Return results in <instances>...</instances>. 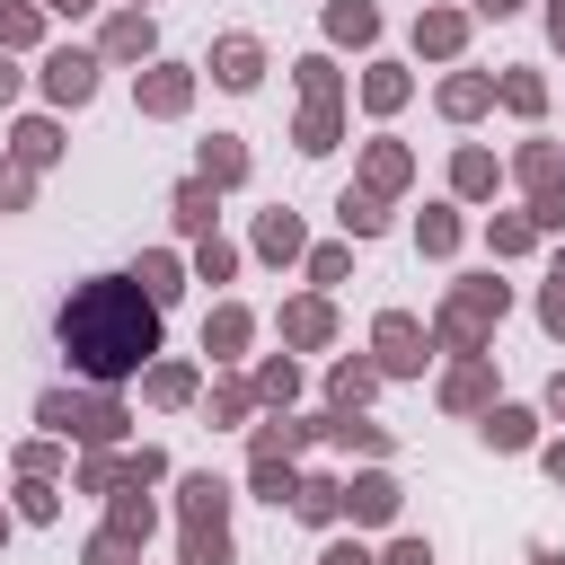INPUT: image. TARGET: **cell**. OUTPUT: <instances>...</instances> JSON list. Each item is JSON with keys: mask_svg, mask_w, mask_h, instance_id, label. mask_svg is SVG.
I'll return each mask as SVG.
<instances>
[{"mask_svg": "<svg viewBox=\"0 0 565 565\" xmlns=\"http://www.w3.org/2000/svg\"><path fill=\"white\" fill-rule=\"evenodd\" d=\"M132 106L159 115V124L185 115V106H194V71H185V62H141V71H132Z\"/></svg>", "mask_w": 565, "mask_h": 565, "instance_id": "52a82bcc", "label": "cell"}, {"mask_svg": "<svg viewBox=\"0 0 565 565\" xmlns=\"http://www.w3.org/2000/svg\"><path fill=\"white\" fill-rule=\"evenodd\" d=\"M44 9H53V18H88L97 0H44Z\"/></svg>", "mask_w": 565, "mask_h": 565, "instance_id": "94428289", "label": "cell"}, {"mask_svg": "<svg viewBox=\"0 0 565 565\" xmlns=\"http://www.w3.org/2000/svg\"><path fill=\"white\" fill-rule=\"evenodd\" d=\"M132 274H141V291H150V300H159V309H168V300H177V291H185V256H168V247H150V256H141V265H132Z\"/></svg>", "mask_w": 565, "mask_h": 565, "instance_id": "74e56055", "label": "cell"}, {"mask_svg": "<svg viewBox=\"0 0 565 565\" xmlns=\"http://www.w3.org/2000/svg\"><path fill=\"white\" fill-rule=\"evenodd\" d=\"M459 44H468V9H441V0H433V9L415 18V53H424V62H459Z\"/></svg>", "mask_w": 565, "mask_h": 565, "instance_id": "5bb4252c", "label": "cell"}, {"mask_svg": "<svg viewBox=\"0 0 565 565\" xmlns=\"http://www.w3.org/2000/svg\"><path fill=\"white\" fill-rule=\"evenodd\" d=\"M9 159H26V168H53V159H62V124H53V115H18V132H9Z\"/></svg>", "mask_w": 565, "mask_h": 565, "instance_id": "d4e9b609", "label": "cell"}, {"mask_svg": "<svg viewBox=\"0 0 565 565\" xmlns=\"http://www.w3.org/2000/svg\"><path fill=\"white\" fill-rule=\"evenodd\" d=\"M406 97H415V79H406L397 62H371V71H362V106H371V115H397Z\"/></svg>", "mask_w": 565, "mask_h": 565, "instance_id": "e575fe53", "label": "cell"}, {"mask_svg": "<svg viewBox=\"0 0 565 565\" xmlns=\"http://www.w3.org/2000/svg\"><path fill=\"white\" fill-rule=\"evenodd\" d=\"M106 521H115L124 539H141V547H150V530H159V512H150V486H115V494H106Z\"/></svg>", "mask_w": 565, "mask_h": 565, "instance_id": "d6a6232c", "label": "cell"}, {"mask_svg": "<svg viewBox=\"0 0 565 565\" xmlns=\"http://www.w3.org/2000/svg\"><path fill=\"white\" fill-rule=\"evenodd\" d=\"M35 203V168L26 159H0V212H26Z\"/></svg>", "mask_w": 565, "mask_h": 565, "instance_id": "7dc6e473", "label": "cell"}, {"mask_svg": "<svg viewBox=\"0 0 565 565\" xmlns=\"http://www.w3.org/2000/svg\"><path fill=\"white\" fill-rule=\"evenodd\" d=\"M35 424L62 433V441H79V450H115V441L132 433V415H124L115 388H44V397H35Z\"/></svg>", "mask_w": 565, "mask_h": 565, "instance_id": "3957f363", "label": "cell"}, {"mask_svg": "<svg viewBox=\"0 0 565 565\" xmlns=\"http://www.w3.org/2000/svg\"><path fill=\"white\" fill-rule=\"evenodd\" d=\"M300 265H309V282L327 291V282H344V274H353V247H309Z\"/></svg>", "mask_w": 565, "mask_h": 565, "instance_id": "c3c4849f", "label": "cell"}, {"mask_svg": "<svg viewBox=\"0 0 565 565\" xmlns=\"http://www.w3.org/2000/svg\"><path fill=\"white\" fill-rule=\"evenodd\" d=\"M539 468H547V486H565V441H547V450H539Z\"/></svg>", "mask_w": 565, "mask_h": 565, "instance_id": "680465c9", "label": "cell"}, {"mask_svg": "<svg viewBox=\"0 0 565 565\" xmlns=\"http://www.w3.org/2000/svg\"><path fill=\"white\" fill-rule=\"evenodd\" d=\"M203 406H212V424H247L265 397H256V380H212V397H203Z\"/></svg>", "mask_w": 565, "mask_h": 565, "instance_id": "ab89813d", "label": "cell"}, {"mask_svg": "<svg viewBox=\"0 0 565 565\" xmlns=\"http://www.w3.org/2000/svg\"><path fill=\"white\" fill-rule=\"evenodd\" d=\"M530 565H565V547H530Z\"/></svg>", "mask_w": 565, "mask_h": 565, "instance_id": "be15d7a7", "label": "cell"}, {"mask_svg": "<svg viewBox=\"0 0 565 565\" xmlns=\"http://www.w3.org/2000/svg\"><path fill=\"white\" fill-rule=\"evenodd\" d=\"M371 362H380L388 380H415V371L433 362V327L406 318V309H380V318H371Z\"/></svg>", "mask_w": 565, "mask_h": 565, "instance_id": "5b68a950", "label": "cell"}, {"mask_svg": "<svg viewBox=\"0 0 565 565\" xmlns=\"http://www.w3.org/2000/svg\"><path fill=\"white\" fill-rule=\"evenodd\" d=\"M547 35H556V53H565V0H547Z\"/></svg>", "mask_w": 565, "mask_h": 565, "instance_id": "6125c7cd", "label": "cell"}, {"mask_svg": "<svg viewBox=\"0 0 565 565\" xmlns=\"http://www.w3.org/2000/svg\"><path fill=\"white\" fill-rule=\"evenodd\" d=\"M256 397H265V406H291V397H300V362H291V353H274V362L256 371Z\"/></svg>", "mask_w": 565, "mask_h": 565, "instance_id": "ee69618b", "label": "cell"}, {"mask_svg": "<svg viewBox=\"0 0 565 565\" xmlns=\"http://www.w3.org/2000/svg\"><path fill=\"white\" fill-rule=\"evenodd\" d=\"M380 565H433V547H424V539H388V547H380Z\"/></svg>", "mask_w": 565, "mask_h": 565, "instance_id": "11a10c76", "label": "cell"}, {"mask_svg": "<svg viewBox=\"0 0 565 565\" xmlns=\"http://www.w3.org/2000/svg\"><path fill=\"white\" fill-rule=\"evenodd\" d=\"M97 53H106V62H150V53H159V26H150V9H115V18L97 26Z\"/></svg>", "mask_w": 565, "mask_h": 565, "instance_id": "8fae6325", "label": "cell"}, {"mask_svg": "<svg viewBox=\"0 0 565 565\" xmlns=\"http://www.w3.org/2000/svg\"><path fill=\"white\" fill-rule=\"evenodd\" d=\"M194 177H203V185H221V194H230V185H247V141H238V132H212V141L194 150Z\"/></svg>", "mask_w": 565, "mask_h": 565, "instance_id": "d6986e66", "label": "cell"}, {"mask_svg": "<svg viewBox=\"0 0 565 565\" xmlns=\"http://www.w3.org/2000/svg\"><path fill=\"white\" fill-rule=\"evenodd\" d=\"M247 486H256L274 512H291V486H300V468H291L282 450H247Z\"/></svg>", "mask_w": 565, "mask_h": 565, "instance_id": "83f0119b", "label": "cell"}, {"mask_svg": "<svg viewBox=\"0 0 565 565\" xmlns=\"http://www.w3.org/2000/svg\"><path fill=\"white\" fill-rule=\"evenodd\" d=\"M556 274H565V256H556Z\"/></svg>", "mask_w": 565, "mask_h": 565, "instance_id": "03108f58", "label": "cell"}, {"mask_svg": "<svg viewBox=\"0 0 565 565\" xmlns=\"http://www.w3.org/2000/svg\"><path fill=\"white\" fill-rule=\"evenodd\" d=\"M486 106H494V71H450V79H441V115H450V124H477Z\"/></svg>", "mask_w": 565, "mask_h": 565, "instance_id": "7402d4cb", "label": "cell"}, {"mask_svg": "<svg viewBox=\"0 0 565 565\" xmlns=\"http://www.w3.org/2000/svg\"><path fill=\"white\" fill-rule=\"evenodd\" d=\"M530 0H468V18H521Z\"/></svg>", "mask_w": 565, "mask_h": 565, "instance_id": "6f0895ef", "label": "cell"}, {"mask_svg": "<svg viewBox=\"0 0 565 565\" xmlns=\"http://www.w3.org/2000/svg\"><path fill=\"white\" fill-rule=\"evenodd\" d=\"M62 468V433H44V441H18V477H53Z\"/></svg>", "mask_w": 565, "mask_h": 565, "instance_id": "681fc988", "label": "cell"}, {"mask_svg": "<svg viewBox=\"0 0 565 565\" xmlns=\"http://www.w3.org/2000/svg\"><path fill=\"white\" fill-rule=\"evenodd\" d=\"M327 441H335V450H362V459H388V433L362 424V415H335V406H327Z\"/></svg>", "mask_w": 565, "mask_h": 565, "instance_id": "f35d334b", "label": "cell"}, {"mask_svg": "<svg viewBox=\"0 0 565 565\" xmlns=\"http://www.w3.org/2000/svg\"><path fill=\"white\" fill-rule=\"evenodd\" d=\"M177 556L185 565H230V486L203 468V477H177Z\"/></svg>", "mask_w": 565, "mask_h": 565, "instance_id": "277c9868", "label": "cell"}, {"mask_svg": "<svg viewBox=\"0 0 565 565\" xmlns=\"http://www.w3.org/2000/svg\"><path fill=\"white\" fill-rule=\"evenodd\" d=\"M318 565H380V556H371L362 539H327V547H318Z\"/></svg>", "mask_w": 565, "mask_h": 565, "instance_id": "db71d44e", "label": "cell"}, {"mask_svg": "<svg viewBox=\"0 0 565 565\" xmlns=\"http://www.w3.org/2000/svg\"><path fill=\"white\" fill-rule=\"evenodd\" d=\"M53 335L88 388H115L159 362V300L141 291V274H88V282H71Z\"/></svg>", "mask_w": 565, "mask_h": 565, "instance_id": "6da1fadb", "label": "cell"}, {"mask_svg": "<svg viewBox=\"0 0 565 565\" xmlns=\"http://www.w3.org/2000/svg\"><path fill=\"white\" fill-rule=\"evenodd\" d=\"M247 335H256V318H247L238 300H221V309L203 318V353H212V362H238V353H247Z\"/></svg>", "mask_w": 565, "mask_h": 565, "instance_id": "603a6c76", "label": "cell"}, {"mask_svg": "<svg viewBox=\"0 0 565 565\" xmlns=\"http://www.w3.org/2000/svg\"><path fill=\"white\" fill-rule=\"evenodd\" d=\"M168 221H177L185 238H212V221H221V185H203V177H185V185L168 194Z\"/></svg>", "mask_w": 565, "mask_h": 565, "instance_id": "ffe728a7", "label": "cell"}, {"mask_svg": "<svg viewBox=\"0 0 565 565\" xmlns=\"http://www.w3.org/2000/svg\"><path fill=\"white\" fill-rule=\"evenodd\" d=\"M44 0H0V53H35L44 44Z\"/></svg>", "mask_w": 565, "mask_h": 565, "instance_id": "f1b7e54d", "label": "cell"}, {"mask_svg": "<svg viewBox=\"0 0 565 565\" xmlns=\"http://www.w3.org/2000/svg\"><path fill=\"white\" fill-rule=\"evenodd\" d=\"M230 274H238V247H230L221 230H212V238H194V282H230Z\"/></svg>", "mask_w": 565, "mask_h": 565, "instance_id": "7bdbcfd3", "label": "cell"}, {"mask_svg": "<svg viewBox=\"0 0 565 565\" xmlns=\"http://www.w3.org/2000/svg\"><path fill=\"white\" fill-rule=\"evenodd\" d=\"M547 415H556V424H565V371H556V380H547Z\"/></svg>", "mask_w": 565, "mask_h": 565, "instance_id": "91938a15", "label": "cell"}, {"mask_svg": "<svg viewBox=\"0 0 565 565\" xmlns=\"http://www.w3.org/2000/svg\"><path fill=\"white\" fill-rule=\"evenodd\" d=\"M494 177H503V168H494V150H477V141H468V150H450V194H459V203H486V194H494Z\"/></svg>", "mask_w": 565, "mask_h": 565, "instance_id": "484cf974", "label": "cell"}, {"mask_svg": "<svg viewBox=\"0 0 565 565\" xmlns=\"http://www.w3.org/2000/svg\"><path fill=\"white\" fill-rule=\"evenodd\" d=\"M291 521L335 530V521H344V477H300V486H291Z\"/></svg>", "mask_w": 565, "mask_h": 565, "instance_id": "44dd1931", "label": "cell"}, {"mask_svg": "<svg viewBox=\"0 0 565 565\" xmlns=\"http://www.w3.org/2000/svg\"><path fill=\"white\" fill-rule=\"evenodd\" d=\"M141 397L177 415V406H194V397H203V380H194V362H177V353H159V362L141 371Z\"/></svg>", "mask_w": 565, "mask_h": 565, "instance_id": "2e32d148", "label": "cell"}, {"mask_svg": "<svg viewBox=\"0 0 565 565\" xmlns=\"http://www.w3.org/2000/svg\"><path fill=\"white\" fill-rule=\"evenodd\" d=\"M415 247H424V256H450V247H459V212H450V203H424V221H415Z\"/></svg>", "mask_w": 565, "mask_h": 565, "instance_id": "b9f144b4", "label": "cell"}, {"mask_svg": "<svg viewBox=\"0 0 565 565\" xmlns=\"http://www.w3.org/2000/svg\"><path fill=\"white\" fill-rule=\"evenodd\" d=\"M441 406H450V415H486V406H494V353H450Z\"/></svg>", "mask_w": 565, "mask_h": 565, "instance_id": "ba28073f", "label": "cell"}, {"mask_svg": "<svg viewBox=\"0 0 565 565\" xmlns=\"http://www.w3.org/2000/svg\"><path fill=\"white\" fill-rule=\"evenodd\" d=\"M0 539H9V512H0Z\"/></svg>", "mask_w": 565, "mask_h": 565, "instance_id": "e7e4bbea", "label": "cell"}, {"mask_svg": "<svg viewBox=\"0 0 565 565\" xmlns=\"http://www.w3.org/2000/svg\"><path fill=\"white\" fill-rule=\"evenodd\" d=\"M380 380H388L380 362H353V353H344V362L327 371V406H335V415H362V406L380 397Z\"/></svg>", "mask_w": 565, "mask_h": 565, "instance_id": "e0dca14e", "label": "cell"}, {"mask_svg": "<svg viewBox=\"0 0 565 565\" xmlns=\"http://www.w3.org/2000/svg\"><path fill=\"white\" fill-rule=\"evenodd\" d=\"M539 327L565 335V274H547V291H539Z\"/></svg>", "mask_w": 565, "mask_h": 565, "instance_id": "f5cc1de1", "label": "cell"}, {"mask_svg": "<svg viewBox=\"0 0 565 565\" xmlns=\"http://www.w3.org/2000/svg\"><path fill=\"white\" fill-rule=\"evenodd\" d=\"M327 44H380V9L371 0H327Z\"/></svg>", "mask_w": 565, "mask_h": 565, "instance_id": "f546056e", "label": "cell"}, {"mask_svg": "<svg viewBox=\"0 0 565 565\" xmlns=\"http://www.w3.org/2000/svg\"><path fill=\"white\" fill-rule=\"evenodd\" d=\"M291 79H300V97H309V106H344V71H335L327 53H300V62H291Z\"/></svg>", "mask_w": 565, "mask_h": 565, "instance_id": "836d02e7", "label": "cell"}, {"mask_svg": "<svg viewBox=\"0 0 565 565\" xmlns=\"http://www.w3.org/2000/svg\"><path fill=\"white\" fill-rule=\"evenodd\" d=\"M530 221H539V230H556V238H565V185H547V194H530Z\"/></svg>", "mask_w": 565, "mask_h": 565, "instance_id": "816d5d0a", "label": "cell"}, {"mask_svg": "<svg viewBox=\"0 0 565 565\" xmlns=\"http://www.w3.org/2000/svg\"><path fill=\"white\" fill-rule=\"evenodd\" d=\"M256 256H265V265H300V256H309L300 212H282V203H274V212H256Z\"/></svg>", "mask_w": 565, "mask_h": 565, "instance_id": "9a60e30c", "label": "cell"}, {"mask_svg": "<svg viewBox=\"0 0 565 565\" xmlns=\"http://www.w3.org/2000/svg\"><path fill=\"white\" fill-rule=\"evenodd\" d=\"M282 344H291V353H318V344H335V300H327V291H300V300H282Z\"/></svg>", "mask_w": 565, "mask_h": 565, "instance_id": "30bf717a", "label": "cell"}, {"mask_svg": "<svg viewBox=\"0 0 565 565\" xmlns=\"http://www.w3.org/2000/svg\"><path fill=\"white\" fill-rule=\"evenodd\" d=\"M344 141V106H300V124H291V150L300 159H327Z\"/></svg>", "mask_w": 565, "mask_h": 565, "instance_id": "cb8c5ba5", "label": "cell"}, {"mask_svg": "<svg viewBox=\"0 0 565 565\" xmlns=\"http://www.w3.org/2000/svg\"><path fill=\"white\" fill-rule=\"evenodd\" d=\"M494 97H503V106H512L521 124H530V115H547V79H539V71H521V62H512V71L494 79Z\"/></svg>", "mask_w": 565, "mask_h": 565, "instance_id": "d590c367", "label": "cell"}, {"mask_svg": "<svg viewBox=\"0 0 565 565\" xmlns=\"http://www.w3.org/2000/svg\"><path fill=\"white\" fill-rule=\"evenodd\" d=\"M79 565H141V539H124V530L106 521V530H97V539L79 547Z\"/></svg>", "mask_w": 565, "mask_h": 565, "instance_id": "f6af8a7d", "label": "cell"}, {"mask_svg": "<svg viewBox=\"0 0 565 565\" xmlns=\"http://www.w3.org/2000/svg\"><path fill=\"white\" fill-rule=\"evenodd\" d=\"M512 177H521L530 194H547V185H565V150H556V141H521V150H512Z\"/></svg>", "mask_w": 565, "mask_h": 565, "instance_id": "4dcf8cb0", "label": "cell"}, {"mask_svg": "<svg viewBox=\"0 0 565 565\" xmlns=\"http://www.w3.org/2000/svg\"><path fill=\"white\" fill-rule=\"evenodd\" d=\"M362 185H371L380 203H388V194H406V185H415V150H406V141H388V132H380V141H362Z\"/></svg>", "mask_w": 565, "mask_h": 565, "instance_id": "7c38bea8", "label": "cell"}, {"mask_svg": "<svg viewBox=\"0 0 565 565\" xmlns=\"http://www.w3.org/2000/svg\"><path fill=\"white\" fill-rule=\"evenodd\" d=\"M203 71H212V79H221V88H238V97H247V88H256V79H265V44H256V35H221V44H212V62H203Z\"/></svg>", "mask_w": 565, "mask_h": 565, "instance_id": "4fadbf2b", "label": "cell"}, {"mask_svg": "<svg viewBox=\"0 0 565 565\" xmlns=\"http://www.w3.org/2000/svg\"><path fill=\"white\" fill-rule=\"evenodd\" d=\"M97 71H106V53H79V44H53L35 79H44V97H53V106H88V97H97Z\"/></svg>", "mask_w": 565, "mask_h": 565, "instance_id": "8992f818", "label": "cell"}, {"mask_svg": "<svg viewBox=\"0 0 565 565\" xmlns=\"http://www.w3.org/2000/svg\"><path fill=\"white\" fill-rule=\"evenodd\" d=\"M503 309H512V282H494V274L450 282L441 309H433V353H486V335L503 327Z\"/></svg>", "mask_w": 565, "mask_h": 565, "instance_id": "7a4b0ae2", "label": "cell"}, {"mask_svg": "<svg viewBox=\"0 0 565 565\" xmlns=\"http://www.w3.org/2000/svg\"><path fill=\"white\" fill-rule=\"evenodd\" d=\"M397 503H406V486H397L388 468H362V477L344 486V521H353V530H388Z\"/></svg>", "mask_w": 565, "mask_h": 565, "instance_id": "9c48e42d", "label": "cell"}, {"mask_svg": "<svg viewBox=\"0 0 565 565\" xmlns=\"http://www.w3.org/2000/svg\"><path fill=\"white\" fill-rule=\"evenodd\" d=\"M71 486H79V494H115V486H124V450H79Z\"/></svg>", "mask_w": 565, "mask_h": 565, "instance_id": "60d3db41", "label": "cell"}, {"mask_svg": "<svg viewBox=\"0 0 565 565\" xmlns=\"http://www.w3.org/2000/svg\"><path fill=\"white\" fill-rule=\"evenodd\" d=\"M309 441H327V415H291V406H274V424H256L247 450H282V459H300Z\"/></svg>", "mask_w": 565, "mask_h": 565, "instance_id": "ac0fdd59", "label": "cell"}, {"mask_svg": "<svg viewBox=\"0 0 565 565\" xmlns=\"http://www.w3.org/2000/svg\"><path fill=\"white\" fill-rule=\"evenodd\" d=\"M335 221H344V238H380V230H388V203H380L371 185H344V194H335Z\"/></svg>", "mask_w": 565, "mask_h": 565, "instance_id": "1f68e13d", "label": "cell"}, {"mask_svg": "<svg viewBox=\"0 0 565 565\" xmlns=\"http://www.w3.org/2000/svg\"><path fill=\"white\" fill-rule=\"evenodd\" d=\"M159 477H168V450H150V441L124 450V486H159Z\"/></svg>", "mask_w": 565, "mask_h": 565, "instance_id": "f907efd6", "label": "cell"}, {"mask_svg": "<svg viewBox=\"0 0 565 565\" xmlns=\"http://www.w3.org/2000/svg\"><path fill=\"white\" fill-rule=\"evenodd\" d=\"M486 247H494V265H503V256H530V247H539V221H530V212H494V221H486Z\"/></svg>", "mask_w": 565, "mask_h": 565, "instance_id": "8d00e7d4", "label": "cell"}, {"mask_svg": "<svg viewBox=\"0 0 565 565\" xmlns=\"http://www.w3.org/2000/svg\"><path fill=\"white\" fill-rule=\"evenodd\" d=\"M477 433H486V450H530V441H539V415H530V406H503V397H494Z\"/></svg>", "mask_w": 565, "mask_h": 565, "instance_id": "4316f807", "label": "cell"}, {"mask_svg": "<svg viewBox=\"0 0 565 565\" xmlns=\"http://www.w3.org/2000/svg\"><path fill=\"white\" fill-rule=\"evenodd\" d=\"M18 88H26V71H18V53H0V106H18Z\"/></svg>", "mask_w": 565, "mask_h": 565, "instance_id": "9f6ffc18", "label": "cell"}, {"mask_svg": "<svg viewBox=\"0 0 565 565\" xmlns=\"http://www.w3.org/2000/svg\"><path fill=\"white\" fill-rule=\"evenodd\" d=\"M62 512V486L53 477H18V521H53Z\"/></svg>", "mask_w": 565, "mask_h": 565, "instance_id": "bcb514c9", "label": "cell"}]
</instances>
